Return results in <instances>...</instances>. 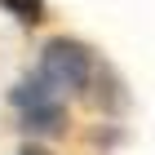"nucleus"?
Masks as SVG:
<instances>
[{
	"instance_id": "f257e3e1",
	"label": "nucleus",
	"mask_w": 155,
	"mask_h": 155,
	"mask_svg": "<svg viewBox=\"0 0 155 155\" xmlns=\"http://www.w3.org/2000/svg\"><path fill=\"white\" fill-rule=\"evenodd\" d=\"M93 75V58L89 49L75 45V40H49L45 53H40V80L53 84V89H84Z\"/></svg>"
},
{
	"instance_id": "f03ea898",
	"label": "nucleus",
	"mask_w": 155,
	"mask_h": 155,
	"mask_svg": "<svg viewBox=\"0 0 155 155\" xmlns=\"http://www.w3.org/2000/svg\"><path fill=\"white\" fill-rule=\"evenodd\" d=\"M13 107L22 111V129L27 133H40V137H53V133H62V97L53 84H45L36 75L31 84H18L13 89Z\"/></svg>"
},
{
	"instance_id": "20e7f679",
	"label": "nucleus",
	"mask_w": 155,
	"mask_h": 155,
	"mask_svg": "<svg viewBox=\"0 0 155 155\" xmlns=\"http://www.w3.org/2000/svg\"><path fill=\"white\" fill-rule=\"evenodd\" d=\"M22 155H49V151H40V146H27V151Z\"/></svg>"
},
{
	"instance_id": "7ed1b4c3",
	"label": "nucleus",
	"mask_w": 155,
	"mask_h": 155,
	"mask_svg": "<svg viewBox=\"0 0 155 155\" xmlns=\"http://www.w3.org/2000/svg\"><path fill=\"white\" fill-rule=\"evenodd\" d=\"M9 13H18L22 22H40V0H0Z\"/></svg>"
}]
</instances>
